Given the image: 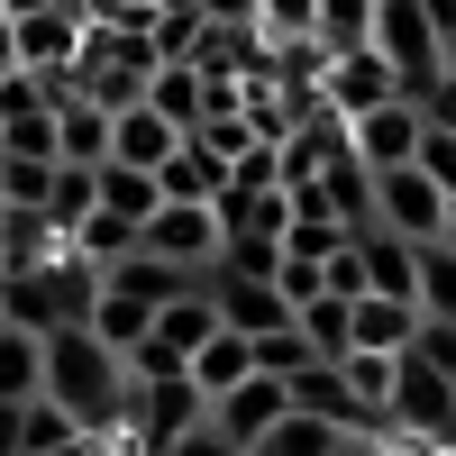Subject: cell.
<instances>
[{
    "mask_svg": "<svg viewBox=\"0 0 456 456\" xmlns=\"http://www.w3.org/2000/svg\"><path fill=\"white\" fill-rule=\"evenodd\" d=\"M37 393H46L73 429H101V438H119V420H128V365L110 356L83 320H73V329H46V365H37Z\"/></svg>",
    "mask_w": 456,
    "mask_h": 456,
    "instance_id": "1",
    "label": "cell"
},
{
    "mask_svg": "<svg viewBox=\"0 0 456 456\" xmlns=\"http://www.w3.org/2000/svg\"><path fill=\"white\" fill-rule=\"evenodd\" d=\"M101 283H110V292H128V301H146V311H165L174 292H192V283H210V274H183V265H165V256L128 247L119 265H101Z\"/></svg>",
    "mask_w": 456,
    "mask_h": 456,
    "instance_id": "14",
    "label": "cell"
},
{
    "mask_svg": "<svg viewBox=\"0 0 456 456\" xmlns=\"http://www.w3.org/2000/svg\"><path fill=\"white\" fill-rule=\"evenodd\" d=\"M92 292H101V274L73 247H55V256H37V265H19V274H0V320H19V329H73L92 311Z\"/></svg>",
    "mask_w": 456,
    "mask_h": 456,
    "instance_id": "2",
    "label": "cell"
},
{
    "mask_svg": "<svg viewBox=\"0 0 456 456\" xmlns=\"http://www.w3.org/2000/svg\"><path fill=\"white\" fill-rule=\"evenodd\" d=\"M83 329L101 338V347H110V356H128V347H137V338H146V329H156V311H146V301H128V292H110V283H101V292H92V311H83Z\"/></svg>",
    "mask_w": 456,
    "mask_h": 456,
    "instance_id": "23",
    "label": "cell"
},
{
    "mask_svg": "<svg viewBox=\"0 0 456 456\" xmlns=\"http://www.w3.org/2000/svg\"><path fill=\"white\" fill-rule=\"evenodd\" d=\"M10 37H19V73H73V55H83V10H73V0L28 10V19H10Z\"/></svg>",
    "mask_w": 456,
    "mask_h": 456,
    "instance_id": "11",
    "label": "cell"
},
{
    "mask_svg": "<svg viewBox=\"0 0 456 456\" xmlns=\"http://www.w3.org/2000/svg\"><path fill=\"white\" fill-rule=\"evenodd\" d=\"M256 28L265 37H311V0H256Z\"/></svg>",
    "mask_w": 456,
    "mask_h": 456,
    "instance_id": "37",
    "label": "cell"
},
{
    "mask_svg": "<svg viewBox=\"0 0 456 456\" xmlns=\"http://www.w3.org/2000/svg\"><path fill=\"white\" fill-rule=\"evenodd\" d=\"M365 28H374V0H311V37L338 55V46H365Z\"/></svg>",
    "mask_w": 456,
    "mask_h": 456,
    "instance_id": "28",
    "label": "cell"
},
{
    "mask_svg": "<svg viewBox=\"0 0 456 456\" xmlns=\"http://www.w3.org/2000/svg\"><path fill=\"white\" fill-rule=\"evenodd\" d=\"M19 73V37H10V19H0V83Z\"/></svg>",
    "mask_w": 456,
    "mask_h": 456,
    "instance_id": "41",
    "label": "cell"
},
{
    "mask_svg": "<svg viewBox=\"0 0 456 456\" xmlns=\"http://www.w3.org/2000/svg\"><path fill=\"white\" fill-rule=\"evenodd\" d=\"M156 10H192V19H201V0H156Z\"/></svg>",
    "mask_w": 456,
    "mask_h": 456,
    "instance_id": "44",
    "label": "cell"
},
{
    "mask_svg": "<svg viewBox=\"0 0 456 456\" xmlns=\"http://www.w3.org/2000/svg\"><path fill=\"white\" fill-rule=\"evenodd\" d=\"M46 183H55V165L46 156H0V201H46Z\"/></svg>",
    "mask_w": 456,
    "mask_h": 456,
    "instance_id": "32",
    "label": "cell"
},
{
    "mask_svg": "<svg viewBox=\"0 0 456 456\" xmlns=\"http://www.w3.org/2000/svg\"><path fill=\"white\" fill-rule=\"evenodd\" d=\"M292 411V393H283V374H247V384H228V393H210V429L219 438H238V447H256L265 429H274Z\"/></svg>",
    "mask_w": 456,
    "mask_h": 456,
    "instance_id": "10",
    "label": "cell"
},
{
    "mask_svg": "<svg viewBox=\"0 0 456 456\" xmlns=\"http://www.w3.org/2000/svg\"><path fill=\"white\" fill-rule=\"evenodd\" d=\"M374 228H393V238H438V228H456V210H447V192L420 165H384L374 174Z\"/></svg>",
    "mask_w": 456,
    "mask_h": 456,
    "instance_id": "6",
    "label": "cell"
},
{
    "mask_svg": "<svg viewBox=\"0 0 456 456\" xmlns=\"http://www.w3.org/2000/svg\"><path fill=\"white\" fill-rule=\"evenodd\" d=\"M438 55H447V64H438V73H456V19H447V28H438Z\"/></svg>",
    "mask_w": 456,
    "mask_h": 456,
    "instance_id": "43",
    "label": "cell"
},
{
    "mask_svg": "<svg viewBox=\"0 0 456 456\" xmlns=\"http://www.w3.org/2000/svg\"><path fill=\"white\" fill-rule=\"evenodd\" d=\"M219 329H228V320H219L210 283H192V292H174L165 311H156V329H146V338H156V347H174V356H192L201 338H219Z\"/></svg>",
    "mask_w": 456,
    "mask_h": 456,
    "instance_id": "17",
    "label": "cell"
},
{
    "mask_svg": "<svg viewBox=\"0 0 456 456\" xmlns=\"http://www.w3.org/2000/svg\"><path fill=\"white\" fill-rule=\"evenodd\" d=\"M292 320H301V338H311V356H329V365L347 356V301H338V292H311Z\"/></svg>",
    "mask_w": 456,
    "mask_h": 456,
    "instance_id": "27",
    "label": "cell"
},
{
    "mask_svg": "<svg viewBox=\"0 0 456 456\" xmlns=\"http://www.w3.org/2000/svg\"><path fill=\"white\" fill-rule=\"evenodd\" d=\"M384 438H411V447H438L456 438V374H438L429 356H393V393H384Z\"/></svg>",
    "mask_w": 456,
    "mask_h": 456,
    "instance_id": "3",
    "label": "cell"
},
{
    "mask_svg": "<svg viewBox=\"0 0 456 456\" xmlns=\"http://www.w3.org/2000/svg\"><path fill=\"white\" fill-rule=\"evenodd\" d=\"M92 201H101V210H119V219H137V228H146V210H156V201H165V183H156V174H146V165H92Z\"/></svg>",
    "mask_w": 456,
    "mask_h": 456,
    "instance_id": "25",
    "label": "cell"
},
{
    "mask_svg": "<svg viewBox=\"0 0 456 456\" xmlns=\"http://www.w3.org/2000/svg\"><path fill=\"white\" fill-rule=\"evenodd\" d=\"M420 110H429V119H438V128H456V73H438V83L420 92Z\"/></svg>",
    "mask_w": 456,
    "mask_h": 456,
    "instance_id": "38",
    "label": "cell"
},
{
    "mask_svg": "<svg viewBox=\"0 0 456 456\" xmlns=\"http://www.w3.org/2000/svg\"><path fill=\"white\" fill-rule=\"evenodd\" d=\"M393 92H402V73L374 55V46H338V55L320 64V110H338V119H356V110L393 101Z\"/></svg>",
    "mask_w": 456,
    "mask_h": 456,
    "instance_id": "8",
    "label": "cell"
},
{
    "mask_svg": "<svg viewBox=\"0 0 456 456\" xmlns=\"http://www.w3.org/2000/svg\"><path fill=\"white\" fill-rule=\"evenodd\" d=\"M64 247H73V256H83V265H92V274H101V265H119V256L137 247V219H119V210H101V201H92L83 219H73V228H64Z\"/></svg>",
    "mask_w": 456,
    "mask_h": 456,
    "instance_id": "22",
    "label": "cell"
},
{
    "mask_svg": "<svg viewBox=\"0 0 456 456\" xmlns=\"http://www.w3.org/2000/svg\"><path fill=\"white\" fill-rule=\"evenodd\" d=\"M156 183H165V201H219V192H228V165L210 156V146H201L192 128H183V146L156 165Z\"/></svg>",
    "mask_w": 456,
    "mask_h": 456,
    "instance_id": "16",
    "label": "cell"
},
{
    "mask_svg": "<svg viewBox=\"0 0 456 456\" xmlns=\"http://www.w3.org/2000/svg\"><path fill=\"white\" fill-rule=\"evenodd\" d=\"M183 365H192V384H201V393H228V384H247V374H256V338L219 329V338H201Z\"/></svg>",
    "mask_w": 456,
    "mask_h": 456,
    "instance_id": "24",
    "label": "cell"
},
{
    "mask_svg": "<svg viewBox=\"0 0 456 456\" xmlns=\"http://www.w3.org/2000/svg\"><path fill=\"white\" fill-rule=\"evenodd\" d=\"M156 456H247V447H238V438H219L210 420H192V429H183V438H165Z\"/></svg>",
    "mask_w": 456,
    "mask_h": 456,
    "instance_id": "36",
    "label": "cell"
},
{
    "mask_svg": "<svg viewBox=\"0 0 456 456\" xmlns=\"http://www.w3.org/2000/svg\"><path fill=\"white\" fill-rule=\"evenodd\" d=\"M55 247H64V228H55L46 210H28V201H0V274H19V265L55 256Z\"/></svg>",
    "mask_w": 456,
    "mask_h": 456,
    "instance_id": "21",
    "label": "cell"
},
{
    "mask_svg": "<svg viewBox=\"0 0 456 456\" xmlns=\"http://www.w3.org/2000/svg\"><path fill=\"white\" fill-rule=\"evenodd\" d=\"M365 46L402 73V92H411V101H420V92L438 83V64H447V55H438V19H429V0H374Z\"/></svg>",
    "mask_w": 456,
    "mask_h": 456,
    "instance_id": "4",
    "label": "cell"
},
{
    "mask_svg": "<svg viewBox=\"0 0 456 456\" xmlns=\"http://www.w3.org/2000/svg\"><path fill=\"white\" fill-rule=\"evenodd\" d=\"M411 301H420V320H456V228L420 238V274H411Z\"/></svg>",
    "mask_w": 456,
    "mask_h": 456,
    "instance_id": "20",
    "label": "cell"
},
{
    "mask_svg": "<svg viewBox=\"0 0 456 456\" xmlns=\"http://www.w3.org/2000/svg\"><path fill=\"white\" fill-rule=\"evenodd\" d=\"M347 438H365V429H338V420H311V411H283V420L265 429L247 456H338Z\"/></svg>",
    "mask_w": 456,
    "mask_h": 456,
    "instance_id": "19",
    "label": "cell"
},
{
    "mask_svg": "<svg viewBox=\"0 0 456 456\" xmlns=\"http://www.w3.org/2000/svg\"><path fill=\"white\" fill-rule=\"evenodd\" d=\"M174 146H183V128L165 119V110L156 101H128V110H110V156L101 165H146V174H156Z\"/></svg>",
    "mask_w": 456,
    "mask_h": 456,
    "instance_id": "13",
    "label": "cell"
},
{
    "mask_svg": "<svg viewBox=\"0 0 456 456\" xmlns=\"http://www.w3.org/2000/svg\"><path fill=\"white\" fill-rule=\"evenodd\" d=\"M37 365H46V338L19 329V320H0V402H28L37 393Z\"/></svg>",
    "mask_w": 456,
    "mask_h": 456,
    "instance_id": "26",
    "label": "cell"
},
{
    "mask_svg": "<svg viewBox=\"0 0 456 456\" xmlns=\"http://www.w3.org/2000/svg\"><path fill=\"white\" fill-rule=\"evenodd\" d=\"M64 438H73V420H64L46 393H28V402H19V456H46V447H64Z\"/></svg>",
    "mask_w": 456,
    "mask_h": 456,
    "instance_id": "29",
    "label": "cell"
},
{
    "mask_svg": "<svg viewBox=\"0 0 456 456\" xmlns=\"http://www.w3.org/2000/svg\"><path fill=\"white\" fill-rule=\"evenodd\" d=\"M283 393H292V411H311V420H338V429H384V420H374V411L356 402V384H347V374H338L329 356H311L301 374H283Z\"/></svg>",
    "mask_w": 456,
    "mask_h": 456,
    "instance_id": "12",
    "label": "cell"
},
{
    "mask_svg": "<svg viewBox=\"0 0 456 456\" xmlns=\"http://www.w3.org/2000/svg\"><path fill=\"white\" fill-rule=\"evenodd\" d=\"M301 365H311V338H301V320L274 329V338H256V374H301Z\"/></svg>",
    "mask_w": 456,
    "mask_h": 456,
    "instance_id": "34",
    "label": "cell"
},
{
    "mask_svg": "<svg viewBox=\"0 0 456 456\" xmlns=\"http://www.w3.org/2000/svg\"><path fill=\"white\" fill-rule=\"evenodd\" d=\"M411 356H429L438 374H456V320H420L411 329Z\"/></svg>",
    "mask_w": 456,
    "mask_h": 456,
    "instance_id": "35",
    "label": "cell"
},
{
    "mask_svg": "<svg viewBox=\"0 0 456 456\" xmlns=\"http://www.w3.org/2000/svg\"><path fill=\"white\" fill-rule=\"evenodd\" d=\"M110 156V110H92L83 92L55 101V165H101Z\"/></svg>",
    "mask_w": 456,
    "mask_h": 456,
    "instance_id": "18",
    "label": "cell"
},
{
    "mask_svg": "<svg viewBox=\"0 0 456 456\" xmlns=\"http://www.w3.org/2000/svg\"><path fill=\"white\" fill-rule=\"evenodd\" d=\"M37 210H46L55 228H73V219L92 210V165H55V183H46V201H37Z\"/></svg>",
    "mask_w": 456,
    "mask_h": 456,
    "instance_id": "30",
    "label": "cell"
},
{
    "mask_svg": "<svg viewBox=\"0 0 456 456\" xmlns=\"http://www.w3.org/2000/svg\"><path fill=\"white\" fill-rule=\"evenodd\" d=\"M411 165H420L438 192H447V210H456V128H438V119H429V128H420V156H411Z\"/></svg>",
    "mask_w": 456,
    "mask_h": 456,
    "instance_id": "31",
    "label": "cell"
},
{
    "mask_svg": "<svg viewBox=\"0 0 456 456\" xmlns=\"http://www.w3.org/2000/svg\"><path fill=\"white\" fill-rule=\"evenodd\" d=\"M137 247L183 265V274H210V265H219V210L210 201H156L146 228H137Z\"/></svg>",
    "mask_w": 456,
    "mask_h": 456,
    "instance_id": "5",
    "label": "cell"
},
{
    "mask_svg": "<svg viewBox=\"0 0 456 456\" xmlns=\"http://www.w3.org/2000/svg\"><path fill=\"white\" fill-rule=\"evenodd\" d=\"M219 274H283V238H219Z\"/></svg>",
    "mask_w": 456,
    "mask_h": 456,
    "instance_id": "33",
    "label": "cell"
},
{
    "mask_svg": "<svg viewBox=\"0 0 456 456\" xmlns=\"http://www.w3.org/2000/svg\"><path fill=\"white\" fill-rule=\"evenodd\" d=\"M46 456H119V438H101V429H73L64 447H46Z\"/></svg>",
    "mask_w": 456,
    "mask_h": 456,
    "instance_id": "39",
    "label": "cell"
},
{
    "mask_svg": "<svg viewBox=\"0 0 456 456\" xmlns=\"http://www.w3.org/2000/svg\"><path fill=\"white\" fill-rule=\"evenodd\" d=\"M201 19H228V28H256V0H201Z\"/></svg>",
    "mask_w": 456,
    "mask_h": 456,
    "instance_id": "40",
    "label": "cell"
},
{
    "mask_svg": "<svg viewBox=\"0 0 456 456\" xmlns=\"http://www.w3.org/2000/svg\"><path fill=\"white\" fill-rule=\"evenodd\" d=\"M420 128H429V110L411 101V92H393V101H374V110L347 119V146H356L365 174H384V165H411V156H420Z\"/></svg>",
    "mask_w": 456,
    "mask_h": 456,
    "instance_id": "7",
    "label": "cell"
},
{
    "mask_svg": "<svg viewBox=\"0 0 456 456\" xmlns=\"http://www.w3.org/2000/svg\"><path fill=\"white\" fill-rule=\"evenodd\" d=\"M393 456H456V438H438V447H411V438H393Z\"/></svg>",
    "mask_w": 456,
    "mask_h": 456,
    "instance_id": "42",
    "label": "cell"
},
{
    "mask_svg": "<svg viewBox=\"0 0 456 456\" xmlns=\"http://www.w3.org/2000/svg\"><path fill=\"white\" fill-rule=\"evenodd\" d=\"M411 329H420V311L411 301H384V292H356L347 301V347H374V356H402Z\"/></svg>",
    "mask_w": 456,
    "mask_h": 456,
    "instance_id": "15",
    "label": "cell"
},
{
    "mask_svg": "<svg viewBox=\"0 0 456 456\" xmlns=\"http://www.w3.org/2000/svg\"><path fill=\"white\" fill-rule=\"evenodd\" d=\"M210 301H219V320L238 329V338H274V329H292V301H283L274 274H219V265H210Z\"/></svg>",
    "mask_w": 456,
    "mask_h": 456,
    "instance_id": "9",
    "label": "cell"
}]
</instances>
